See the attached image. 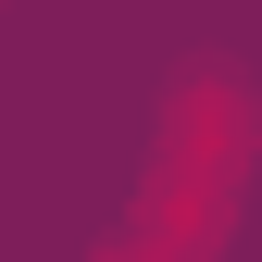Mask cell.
Listing matches in <instances>:
<instances>
[{
	"mask_svg": "<svg viewBox=\"0 0 262 262\" xmlns=\"http://www.w3.org/2000/svg\"><path fill=\"white\" fill-rule=\"evenodd\" d=\"M250 75L237 62H187L162 88V138H150V200H138V262H212V237L237 225L250 187Z\"/></svg>",
	"mask_w": 262,
	"mask_h": 262,
	"instance_id": "cell-1",
	"label": "cell"
}]
</instances>
